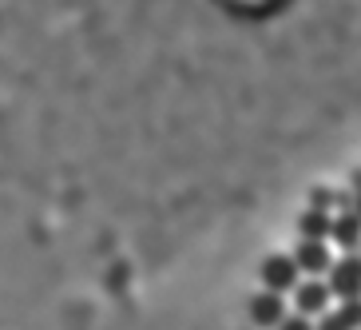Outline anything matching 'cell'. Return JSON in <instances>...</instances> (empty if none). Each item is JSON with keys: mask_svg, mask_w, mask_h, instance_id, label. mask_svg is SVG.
<instances>
[{"mask_svg": "<svg viewBox=\"0 0 361 330\" xmlns=\"http://www.w3.org/2000/svg\"><path fill=\"white\" fill-rule=\"evenodd\" d=\"M329 290L341 298H361V259H341V263H334Z\"/></svg>", "mask_w": 361, "mask_h": 330, "instance_id": "1", "label": "cell"}, {"mask_svg": "<svg viewBox=\"0 0 361 330\" xmlns=\"http://www.w3.org/2000/svg\"><path fill=\"white\" fill-rule=\"evenodd\" d=\"M294 278H298V263L294 259H282V255H274V259H266L262 263V283L270 290H290L294 287Z\"/></svg>", "mask_w": 361, "mask_h": 330, "instance_id": "2", "label": "cell"}, {"mask_svg": "<svg viewBox=\"0 0 361 330\" xmlns=\"http://www.w3.org/2000/svg\"><path fill=\"white\" fill-rule=\"evenodd\" d=\"M294 263L310 275H322V271H329V251L322 247V239H302L294 251Z\"/></svg>", "mask_w": 361, "mask_h": 330, "instance_id": "3", "label": "cell"}, {"mask_svg": "<svg viewBox=\"0 0 361 330\" xmlns=\"http://www.w3.org/2000/svg\"><path fill=\"white\" fill-rule=\"evenodd\" d=\"M250 319L258 322V326H282V298L274 295V290H266V295H258L255 302H250Z\"/></svg>", "mask_w": 361, "mask_h": 330, "instance_id": "4", "label": "cell"}, {"mask_svg": "<svg viewBox=\"0 0 361 330\" xmlns=\"http://www.w3.org/2000/svg\"><path fill=\"white\" fill-rule=\"evenodd\" d=\"M326 298H329V287H322V283L298 287V314H318V310H326Z\"/></svg>", "mask_w": 361, "mask_h": 330, "instance_id": "5", "label": "cell"}, {"mask_svg": "<svg viewBox=\"0 0 361 330\" xmlns=\"http://www.w3.org/2000/svg\"><path fill=\"white\" fill-rule=\"evenodd\" d=\"M334 239H338L341 247H357L361 243V215L345 211L341 219H334Z\"/></svg>", "mask_w": 361, "mask_h": 330, "instance_id": "6", "label": "cell"}, {"mask_svg": "<svg viewBox=\"0 0 361 330\" xmlns=\"http://www.w3.org/2000/svg\"><path fill=\"white\" fill-rule=\"evenodd\" d=\"M298 231L306 235V239H322V235H334V223L326 219V211L314 207V211H306L302 219H298Z\"/></svg>", "mask_w": 361, "mask_h": 330, "instance_id": "7", "label": "cell"}, {"mask_svg": "<svg viewBox=\"0 0 361 330\" xmlns=\"http://www.w3.org/2000/svg\"><path fill=\"white\" fill-rule=\"evenodd\" d=\"M338 314L345 319V326H350V330H357L361 326V298H345Z\"/></svg>", "mask_w": 361, "mask_h": 330, "instance_id": "8", "label": "cell"}, {"mask_svg": "<svg viewBox=\"0 0 361 330\" xmlns=\"http://www.w3.org/2000/svg\"><path fill=\"white\" fill-rule=\"evenodd\" d=\"M318 330H350V326H345V319H341V314H329V319H322Z\"/></svg>", "mask_w": 361, "mask_h": 330, "instance_id": "9", "label": "cell"}, {"mask_svg": "<svg viewBox=\"0 0 361 330\" xmlns=\"http://www.w3.org/2000/svg\"><path fill=\"white\" fill-rule=\"evenodd\" d=\"M282 330H314V326H310V322L298 314V319H286V322H282Z\"/></svg>", "mask_w": 361, "mask_h": 330, "instance_id": "10", "label": "cell"}, {"mask_svg": "<svg viewBox=\"0 0 361 330\" xmlns=\"http://www.w3.org/2000/svg\"><path fill=\"white\" fill-rule=\"evenodd\" d=\"M353 211H357V215H361V191H357V199H353Z\"/></svg>", "mask_w": 361, "mask_h": 330, "instance_id": "11", "label": "cell"}]
</instances>
